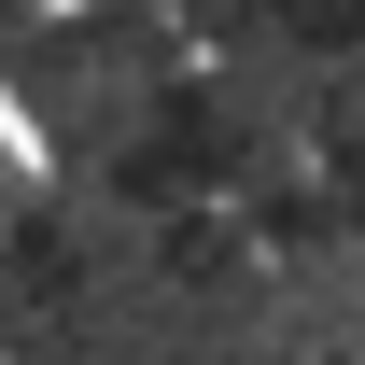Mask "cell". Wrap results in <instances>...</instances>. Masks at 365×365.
I'll list each match as a JSON object with an SVG mask.
<instances>
[{
    "label": "cell",
    "mask_w": 365,
    "mask_h": 365,
    "mask_svg": "<svg viewBox=\"0 0 365 365\" xmlns=\"http://www.w3.org/2000/svg\"><path fill=\"white\" fill-rule=\"evenodd\" d=\"M71 281H85V253H71V225H14V295H71Z\"/></svg>",
    "instance_id": "7a4b0ae2"
},
{
    "label": "cell",
    "mask_w": 365,
    "mask_h": 365,
    "mask_svg": "<svg viewBox=\"0 0 365 365\" xmlns=\"http://www.w3.org/2000/svg\"><path fill=\"white\" fill-rule=\"evenodd\" d=\"M169 281H225V225H169Z\"/></svg>",
    "instance_id": "3957f363"
},
{
    "label": "cell",
    "mask_w": 365,
    "mask_h": 365,
    "mask_svg": "<svg viewBox=\"0 0 365 365\" xmlns=\"http://www.w3.org/2000/svg\"><path fill=\"white\" fill-rule=\"evenodd\" d=\"M281 14H295V29H309V43H323V56L351 43V0H281Z\"/></svg>",
    "instance_id": "277c9868"
},
{
    "label": "cell",
    "mask_w": 365,
    "mask_h": 365,
    "mask_svg": "<svg viewBox=\"0 0 365 365\" xmlns=\"http://www.w3.org/2000/svg\"><path fill=\"white\" fill-rule=\"evenodd\" d=\"M197 182H211V127H197V113H182L169 140H140V155H127V197H197Z\"/></svg>",
    "instance_id": "6da1fadb"
}]
</instances>
